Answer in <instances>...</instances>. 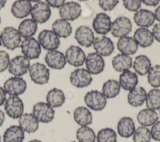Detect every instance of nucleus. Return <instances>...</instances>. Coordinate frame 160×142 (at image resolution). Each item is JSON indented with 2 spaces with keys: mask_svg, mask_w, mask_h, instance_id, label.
<instances>
[{
  "mask_svg": "<svg viewBox=\"0 0 160 142\" xmlns=\"http://www.w3.org/2000/svg\"><path fill=\"white\" fill-rule=\"evenodd\" d=\"M1 39L4 47L12 51L18 48L21 41V36L18 30L10 26L3 29L1 33Z\"/></svg>",
  "mask_w": 160,
  "mask_h": 142,
  "instance_id": "1",
  "label": "nucleus"
},
{
  "mask_svg": "<svg viewBox=\"0 0 160 142\" xmlns=\"http://www.w3.org/2000/svg\"><path fill=\"white\" fill-rule=\"evenodd\" d=\"M55 111L47 103L39 102L32 108V114L38 121L42 123H48L52 121Z\"/></svg>",
  "mask_w": 160,
  "mask_h": 142,
  "instance_id": "2",
  "label": "nucleus"
},
{
  "mask_svg": "<svg viewBox=\"0 0 160 142\" xmlns=\"http://www.w3.org/2000/svg\"><path fill=\"white\" fill-rule=\"evenodd\" d=\"M84 101L89 108L96 111L102 110L107 104L106 98L98 90L88 92L84 97Z\"/></svg>",
  "mask_w": 160,
  "mask_h": 142,
  "instance_id": "3",
  "label": "nucleus"
},
{
  "mask_svg": "<svg viewBox=\"0 0 160 142\" xmlns=\"http://www.w3.org/2000/svg\"><path fill=\"white\" fill-rule=\"evenodd\" d=\"M29 76L31 80L38 84H44L49 79V69L42 63H36L30 66L29 69Z\"/></svg>",
  "mask_w": 160,
  "mask_h": 142,
  "instance_id": "4",
  "label": "nucleus"
},
{
  "mask_svg": "<svg viewBox=\"0 0 160 142\" xmlns=\"http://www.w3.org/2000/svg\"><path fill=\"white\" fill-rule=\"evenodd\" d=\"M132 23L127 17L121 16L116 18L111 26V34L115 38H122L127 36L131 32Z\"/></svg>",
  "mask_w": 160,
  "mask_h": 142,
  "instance_id": "5",
  "label": "nucleus"
},
{
  "mask_svg": "<svg viewBox=\"0 0 160 142\" xmlns=\"http://www.w3.org/2000/svg\"><path fill=\"white\" fill-rule=\"evenodd\" d=\"M30 68V62L28 58L19 55L13 58L9 63L8 71L16 77L21 76L26 73Z\"/></svg>",
  "mask_w": 160,
  "mask_h": 142,
  "instance_id": "6",
  "label": "nucleus"
},
{
  "mask_svg": "<svg viewBox=\"0 0 160 142\" xmlns=\"http://www.w3.org/2000/svg\"><path fill=\"white\" fill-rule=\"evenodd\" d=\"M38 39L42 48L48 51L56 50L60 45L59 37L51 30L44 29L41 31L38 34Z\"/></svg>",
  "mask_w": 160,
  "mask_h": 142,
  "instance_id": "7",
  "label": "nucleus"
},
{
  "mask_svg": "<svg viewBox=\"0 0 160 142\" xmlns=\"http://www.w3.org/2000/svg\"><path fill=\"white\" fill-rule=\"evenodd\" d=\"M26 88L27 84L25 80L16 76L9 78L4 83L3 85V88L6 93L16 96L24 93Z\"/></svg>",
  "mask_w": 160,
  "mask_h": 142,
  "instance_id": "8",
  "label": "nucleus"
},
{
  "mask_svg": "<svg viewBox=\"0 0 160 142\" xmlns=\"http://www.w3.org/2000/svg\"><path fill=\"white\" fill-rule=\"evenodd\" d=\"M21 53L30 59H38L41 53V48L39 42L34 38L24 39L21 44Z\"/></svg>",
  "mask_w": 160,
  "mask_h": 142,
  "instance_id": "9",
  "label": "nucleus"
},
{
  "mask_svg": "<svg viewBox=\"0 0 160 142\" xmlns=\"http://www.w3.org/2000/svg\"><path fill=\"white\" fill-rule=\"evenodd\" d=\"M4 110L10 118H19L24 111V104L22 99L18 96H9L5 101Z\"/></svg>",
  "mask_w": 160,
  "mask_h": 142,
  "instance_id": "10",
  "label": "nucleus"
},
{
  "mask_svg": "<svg viewBox=\"0 0 160 142\" xmlns=\"http://www.w3.org/2000/svg\"><path fill=\"white\" fill-rule=\"evenodd\" d=\"M69 80L74 86L78 88H82L89 86L92 81L91 74L84 68L74 69L70 74Z\"/></svg>",
  "mask_w": 160,
  "mask_h": 142,
  "instance_id": "11",
  "label": "nucleus"
},
{
  "mask_svg": "<svg viewBox=\"0 0 160 142\" xmlns=\"http://www.w3.org/2000/svg\"><path fill=\"white\" fill-rule=\"evenodd\" d=\"M81 6L74 1L64 3L59 9V14L61 19L72 21L78 19L81 14Z\"/></svg>",
  "mask_w": 160,
  "mask_h": 142,
  "instance_id": "12",
  "label": "nucleus"
},
{
  "mask_svg": "<svg viewBox=\"0 0 160 142\" xmlns=\"http://www.w3.org/2000/svg\"><path fill=\"white\" fill-rule=\"evenodd\" d=\"M30 14L32 19L35 22L43 24L49 19L51 11L50 7L46 3L38 1L32 7Z\"/></svg>",
  "mask_w": 160,
  "mask_h": 142,
  "instance_id": "13",
  "label": "nucleus"
},
{
  "mask_svg": "<svg viewBox=\"0 0 160 142\" xmlns=\"http://www.w3.org/2000/svg\"><path fill=\"white\" fill-rule=\"evenodd\" d=\"M64 56L66 61L74 67L82 66L86 59L84 51L80 47L74 45H71L66 49Z\"/></svg>",
  "mask_w": 160,
  "mask_h": 142,
  "instance_id": "14",
  "label": "nucleus"
},
{
  "mask_svg": "<svg viewBox=\"0 0 160 142\" xmlns=\"http://www.w3.org/2000/svg\"><path fill=\"white\" fill-rule=\"evenodd\" d=\"M74 38L78 43L85 48L91 47L94 41V35L92 29L85 25H81L77 28Z\"/></svg>",
  "mask_w": 160,
  "mask_h": 142,
  "instance_id": "15",
  "label": "nucleus"
},
{
  "mask_svg": "<svg viewBox=\"0 0 160 142\" xmlns=\"http://www.w3.org/2000/svg\"><path fill=\"white\" fill-rule=\"evenodd\" d=\"M93 48L96 53L104 57L110 56L114 49L112 41L106 36H98L94 38Z\"/></svg>",
  "mask_w": 160,
  "mask_h": 142,
  "instance_id": "16",
  "label": "nucleus"
},
{
  "mask_svg": "<svg viewBox=\"0 0 160 142\" xmlns=\"http://www.w3.org/2000/svg\"><path fill=\"white\" fill-rule=\"evenodd\" d=\"M85 63L87 70L92 74H100L105 66L104 59L96 53H89L86 57Z\"/></svg>",
  "mask_w": 160,
  "mask_h": 142,
  "instance_id": "17",
  "label": "nucleus"
},
{
  "mask_svg": "<svg viewBox=\"0 0 160 142\" xmlns=\"http://www.w3.org/2000/svg\"><path fill=\"white\" fill-rule=\"evenodd\" d=\"M111 18L106 13H98L93 19L92 26L94 31L99 34L106 35L111 30Z\"/></svg>",
  "mask_w": 160,
  "mask_h": 142,
  "instance_id": "18",
  "label": "nucleus"
},
{
  "mask_svg": "<svg viewBox=\"0 0 160 142\" xmlns=\"http://www.w3.org/2000/svg\"><path fill=\"white\" fill-rule=\"evenodd\" d=\"M44 61L49 68L55 69H61L66 64L64 54L57 50L48 51L44 57Z\"/></svg>",
  "mask_w": 160,
  "mask_h": 142,
  "instance_id": "19",
  "label": "nucleus"
},
{
  "mask_svg": "<svg viewBox=\"0 0 160 142\" xmlns=\"http://www.w3.org/2000/svg\"><path fill=\"white\" fill-rule=\"evenodd\" d=\"M133 19L138 26L146 28L154 24L155 17L152 11L146 9H141L134 13Z\"/></svg>",
  "mask_w": 160,
  "mask_h": 142,
  "instance_id": "20",
  "label": "nucleus"
},
{
  "mask_svg": "<svg viewBox=\"0 0 160 142\" xmlns=\"http://www.w3.org/2000/svg\"><path fill=\"white\" fill-rule=\"evenodd\" d=\"M19 126L28 133L36 132L39 128V122L32 113L22 114L18 120Z\"/></svg>",
  "mask_w": 160,
  "mask_h": 142,
  "instance_id": "21",
  "label": "nucleus"
},
{
  "mask_svg": "<svg viewBox=\"0 0 160 142\" xmlns=\"http://www.w3.org/2000/svg\"><path fill=\"white\" fill-rule=\"evenodd\" d=\"M135 131V124L133 119L128 116L121 118L117 124V131L118 134L125 138L133 135Z\"/></svg>",
  "mask_w": 160,
  "mask_h": 142,
  "instance_id": "22",
  "label": "nucleus"
},
{
  "mask_svg": "<svg viewBox=\"0 0 160 142\" xmlns=\"http://www.w3.org/2000/svg\"><path fill=\"white\" fill-rule=\"evenodd\" d=\"M133 38L138 44L142 48H148L153 43L154 38L152 33L147 28H138L134 33Z\"/></svg>",
  "mask_w": 160,
  "mask_h": 142,
  "instance_id": "23",
  "label": "nucleus"
},
{
  "mask_svg": "<svg viewBox=\"0 0 160 142\" xmlns=\"http://www.w3.org/2000/svg\"><path fill=\"white\" fill-rule=\"evenodd\" d=\"M117 48L121 53L126 55H133L138 49V45L135 40L130 36L121 38L117 42Z\"/></svg>",
  "mask_w": 160,
  "mask_h": 142,
  "instance_id": "24",
  "label": "nucleus"
},
{
  "mask_svg": "<svg viewBox=\"0 0 160 142\" xmlns=\"http://www.w3.org/2000/svg\"><path fill=\"white\" fill-rule=\"evenodd\" d=\"M119 83L124 90L131 91L135 88L138 83V75L130 70L124 71L119 76Z\"/></svg>",
  "mask_w": 160,
  "mask_h": 142,
  "instance_id": "25",
  "label": "nucleus"
},
{
  "mask_svg": "<svg viewBox=\"0 0 160 142\" xmlns=\"http://www.w3.org/2000/svg\"><path fill=\"white\" fill-rule=\"evenodd\" d=\"M32 5L29 1H16L11 6V13L18 19L27 17L31 11Z\"/></svg>",
  "mask_w": 160,
  "mask_h": 142,
  "instance_id": "26",
  "label": "nucleus"
},
{
  "mask_svg": "<svg viewBox=\"0 0 160 142\" xmlns=\"http://www.w3.org/2000/svg\"><path fill=\"white\" fill-rule=\"evenodd\" d=\"M138 122L142 126H151L153 125L159 119L158 113L153 109L145 108L141 109L136 116Z\"/></svg>",
  "mask_w": 160,
  "mask_h": 142,
  "instance_id": "27",
  "label": "nucleus"
},
{
  "mask_svg": "<svg viewBox=\"0 0 160 142\" xmlns=\"http://www.w3.org/2000/svg\"><path fill=\"white\" fill-rule=\"evenodd\" d=\"M73 118L75 122L81 126H88L92 123V113L84 106L76 108L73 112Z\"/></svg>",
  "mask_w": 160,
  "mask_h": 142,
  "instance_id": "28",
  "label": "nucleus"
},
{
  "mask_svg": "<svg viewBox=\"0 0 160 142\" xmlns=\"http://www.w3.org/2000/svg\"><path fill=\"white\" fill-rule=\"evenodd\" d=\"M146 91L141 86H138L129 91L128 94V102L132 107H139L146 101Z\"/></svg>",
  "mask_w": 160,
  "mask_h": 142,
  "instance_id": "29",
  "label": "nucleus"
},
{
  "mask_svg": "<svg viewBox=\"0 0 160 142\" xmlns=\"http://www.w3.org/2000/svg\"><path fill=\"white\" fill-rule=\"evenodd\" d=\"M112 66L117 72H123L129 70L132 66V59L128 55L118 54L112 60Z\"/></svg>",
  "mask_w": 160,
  "mask_h": 142,
  "instance_id": "30",
  "label": "nucleus"
},
{
  "mask_svg": "<svg viewBox=\"0 0 160 142\" xmlns=\"http://www.w3.org/2000/svg\"><path fill=\"white\" fill-rule=\"evenodd\" d=\"M52 31L59 38H66L71 35L72 28L71 24L63 19L56 20L52 24Z\"/></svg>",
  "mask_w": 160,
  "mask_h": 142,
  "instance_id": "31",
  "label": "nucleus"
},
{
  "mask_svg": "<svg viewBox=\"0 0 160 142\" xmlns=\"http://www.w3.org/2000/svg\"><path fill=\"white\" fill-rule=\"evenodd\" d=\"M38 29V24L32 19L23 20L18 26V31L24 38H31L35 34Z\"/></svg>",
  "mask_w": 160,
  "mask_h": 142,
  "instance_id": "32",
  "label": "nucleus"
},
{
  "mask_svg": "<svg viewBox=\"0 0 160 142\" xmlns=\"http://www.w3.org/2000/svg\"><path fill=\"white\" fill-rule=\"evenodd\" d=\"M66 98L63 91L56 88L49 90L46 95L47 103L52 108L61 106L65 102Z\"/></svg>",
  "mask_w": 160,
  "mask_h": 142,
  "instance_id": "33",
  "label": "nucleus"
},
{
  "mask_svg": "<svg viewBox=\"0 0 160 142\" xmlns=\"http://www.w3.org/2000/svg\"><path fill=\"white\" fill-rule=\"evenodd\" d=\"M24 139V131L16 125H12L7 128L3 134L4 142H22Z\"/></svg>",
  "mask_w": 160,
  "mask_h": 142,
  "instance_id": "34",
  "label": "nucleus"
},
{
  "mask_svg": "<svg viewBox=\"0 0 160 142\" xmlns=\"http://www.w3.org/2000/svg\"><path fill=\"white\" fill-rule=\"evenodd\" d=\"M151 67V63L146 55L137 56L133 63V69L140 76L146 74Z\"/></svg>",
  "mask_w": 160,
  "mask_h": 142,
  "instance_id": "35",
  "label": "nucleus"
},
{
  "mask_svg": "<svg viewBox=\"0 0 160 142\" xmlns=\"http://www.w3.org/2000/svg\"><path fill=\"white\" fill-rule=\"evenodd\" d=\"M121 90L119 82L115 79H108L102 85V93L106 98L111 99L116 97Z\"/></svg>",
  "mask_w": 160,
  "mask_h": 142,
  "instance_id": "36",
  "label": "nucleus"
},
{
  "mask_svg": "<svg viewBox=\"0 0 160 142\" xmlns=\"http://www.w3.org/2000/svg\"><path fill=\"white\" fill-rule=\"evenodd\" d=\"M146 105L148 108L157 110L160 109V89H152L146 94Z\"/></svg>",
  "mask_w": 160,
  "mask_h": 142,
  "instance_id": "37",
  "label": "nucleus"
},
{
  "mask_svg": "<svg viewBox=\"0 0 160 142\" xmlns=\"http://www.w3.org/2000/svg\"><path fill=\"white\" fill-rule=\"evenodd\" d=\"M76 136L79 142H94L96 139L94 130L88 126H81L78 128Z\"/></svg>",
  "mask_w": 160,
  "mask_h": 142,
  "instance_id": "38",
  "label": "nucleus"
},
{
  "mask_svg": "<svg viewBox=\"0 0 160 142\" xmlns=\"http://www.w3.org/2000/svg\"><path fill=\"white\" fill-rule=\"evenodd\" d=\"M98 142H117V134L111 128L100 129L96 136Z\"/></svg>",
  "mask_w": 160,
  "mask_h": 142,
  "instance_id": "39",
  "label": "nucleus"
},
{
  "mask_svg": "<svg viewBox=\"0 0 160 142\" xmlns=\"http://www.w3.org/2000/svg\"><path fill=\"white\" fill-rule=\"evenodd\" d=\"M148 81L153 88L160 87V65L156 64L151 67L148 73Z\"/></svg>",
  "mask_w": 160,
  "mask_h": 142,
  "instance_id": "40",
  "label": "nucleus"
},
{
  "mask_svg": "<svg viewBox=\"0 0 160 142\" xmlns=\"http://www.w3.org/2000/svg\"><path fill=\"white\" fill-rule=\"evenodd\" d=\"M150 130L145 126H139L133 133L134 142H149L151 140Z\"/></svg>",
  "mask_w": 160,
  "mask_h": 142,
  "instance_id": "41",
  "label": "nucleus"
},
{
  "mask_svg": "<svg viewBox=\"0 0 160 142\" xmlns=\"http://www.w3.org/2000/svg\"><path fill=\"white\" fill-rule=\"evenodd\" d=\"M122 3L124 8L128 11L136 12L141 8L142 2L139 0H123Z\"/></svg>",
  "mask_w": 160,
  "mask_h": 142,
  "instance_id": "42",
  "label": "nucleus"
},
{
  "mask_svg": "<svg viewBox=\"0 0 160 142\" xmlns=\"http://www.w3.org/2000/svg\"><path fill=\"white\" fill-rule=\"evenodd\" d=\"M118 3V0H99L98 1L99 6L104 11H112Z\"/></svg>",
  "mask_w": 160,
  "mask_h": 142,
  "instance_id": "43",
  "label": "nucleus"
},
{
  "mask_svg": "<svg viewBox=\"0 0 160 142\" xmlns=\"http://www.w3.org/2000/svg\"><path fill=\"white\" fill-rule=\"evenodd\" d=\"M10 58L8 53L5 51H0V73L4 71L9 66Z\"/></svg>",
  "mask_w": 160,
  "mask_h": 142,
  "instance_id": "44",
  "label": "nucleus"
},
{
  "mask_svg": "<svg viewBox=\"0 0 160 142\" xmlns=\"http://www.w3.org/2000/svg\"><path fill=\"white\" fill-rule=\"evenodd\" d=\"M151 138L157 141H160V121H156L152 125L150 130Z\"/></svg>",
  "mask_w": 160,
  "mask_h": 142,
  "instance_id": "45",
  "label": "nucleus"
},
{
  "mask_svg": "<svg viewBox=\"0 0 160 142\" xmlns=\"http://www.w3.org/2000/svg\"><path fill=\"white\" fill-rule=\"evenodd\" d=\"M46 1L49 7L54 8H60L65 2L64 0H46Z\"/></svg>",
  "mask_w": 160,
  "mask_h": 142,
  "instance_id": "46",
  "label": "nucleus"
},
{
  "mask_svg": "<svg viewBox=\"0 0 160 142\" xmlns=\"http://www.w3.org/2000/svg\"><path fill=\"white\" fill-rule=\"evenodd\" d=\"M153 38L160 43V23L155 24L152 28Z\"/></svg>",
  "mask_w": 160,
  "mask_h": 142,
  "instance_id": "47",
  "label": "nucleus"
},
{
  "mask_svg": "<svg viewBox=\"0 0 160 142\" xmlns=\"http://www.w3.org/2000/svg\"><path fill=\"white\" fill-rule=\"evenodd\" d=\"M6 100V93L3 88L0 86V106H2Z\"/></svg>",
  "mask_w": 160,
  "mask_h": 142,
  "instance_id": "48",
  "label": "nucleus"
},
{
  "mask_svg": "<svg viewBox=\"0 0 160 142\" xmlns=\"http://www.w3.org/2000/svg\"><path fill=\"white\" fill-rule=\"evenodd\" d=\"M141 2L146 6L154 7L159 4V0H142L141 1Z\"/></svg>",
  "mask_w": 160,
  "mask_h": 142,
  "instance_id": "49",
  "label": "nucleus"
},
{
  "mask_svg": "<svg viewBox=\"0 0 160 142\" xmlns=\"http://www.w3.org/2000/svg\"><path fill=\"white\" fill-rule=\"evenodd\" d=\"M154 17H155V19H156L158 21L160 22V6H158L154 11Z\"/></svg>",
  "mask_w": 160,
  "mask_h": 142,
  "instance_id": "50",
  "label": "nucleus"
},
{
  "mask_svg": "<svg viewBox=\"0 0 160 142\" xmlns=\"http://www.w3.org/2000/svg\"><path fill=\"white\" fill-rule=\"evenodd\" d=\"M5 119V115L4 112L0 109V126H1L4 121Z\"/></svg>",
  "mask_w": 160,
  "mask_h": 142,
  "instance_id": "51",
  "label": "nucleus"
},
{
  "mask_svg": "<svg viewBox=\"0 0 160 142\" xmlns=\"http://www.w3.org/2000/svg\"><path fill=\"white\" fill-rule=\"evenodd\" d=\"M6 1H4V0H0V9H2V8H4L5 6Z\"/></svg>",
  "mask_w": 160,
  "mask_h": 142,
  "instance_id": "52",
  "label": "nucleus"
},
{
  "mask_svg": "<svg viewBox=\"0 0 160 142\" xmlns=\"http://www.w3.org/2000/svg\"><path fill=\"white\" fill-rule=\"evenodd\" d=\"M28 142H42V141L39 140V139H32V140H31V141H29Z\"/></svg>",
  "mask_w": 160,
  "mask_h": 142,
  "instance_id": "53",
  "label": "nucleus"
},
{
  "mask_svg": "<svg viewBox=\"0 0 160 142\" xmlns=\"http://www.w3.org/2000/svg\"><path fill=\"white\" fill-rule=\"evenodd\" d=\"M2 45V42H1V35H0V46Z\"/></svg>",
  "mask_w": 160,
  "mask_h": 142,
  "instance_id": "54",
  "label": "nucleus"
},
{
  "mask_svg": "<svg viewBox=\"0 0 160 142\" xmlns=\"http://www.w3.org/2000/svg\"><path fill=\"white\" fill-rule=\"evenodd\" d=\"M71 142H76V141H71Z\"/></svg>",
  "mask_w": 160,
  "mask_h": 142,
  "instance_id": "55",
  "label": "nucleus"
},
{
  "mask_svg": "<svg viewBox=\"0 0 160 142\" xmlns=\"http://www.w3.org/2000/svg\"><path fill=\"white\" fill-rule=\"evenodd\" d=\"M0 23H1V16H0Z\"/></svg>",
  "mask_w": 160,
  "mask_h": 142,
  "instance_id": "56",
  "label": "nucleus"
},
{
  "mask_svg": "<svg viewBox=\"0 0 160 142\" xmlns=\"http://www.w3.org/2000/svg\"><path fill=\"white\" fill-rule=\"evenodd\" d=\"M159 114H160V109H159Z\"/></svg>",
  "mask_w": 160,
  "mask_h": 142,
  "instance_id": "57",
  "label": "nucleus"
},
{
  "mask_svg": "<svg viewBox=\"0 0 160 142\" xmlns=\"http://www.w3.org/2000/svg\"><path fill=\"white\" fill-rule=\"evenodd\" d=\"M0 142H1V136H0Z\"/></svg>",
  "mask_w": 160,
  "mask_h": 142,
  "instance_id": "58",
  "label": "nucleus"
}]
</instances>
